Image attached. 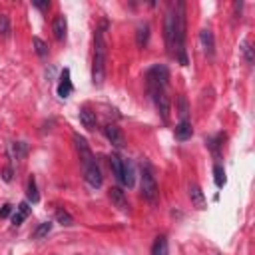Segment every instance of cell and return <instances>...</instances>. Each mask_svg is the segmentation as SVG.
I'll list each match as a JSON object with an SVG mask.
<instances>
[{
    "mask_svg": "<svg viewBox=\"0 0 255 255\" xmlns=\"http://www.w3.org/2000/svg\"><path fill=\"white\" fill-rule=\"evenodd\" d=\"M173 12V50L171 56L182 66H188V54H186V2H175L171 6Z\"/></svg>",
    "mask_w": 255,
    "mask_h": 255,
    "instance_id": "obj_1",
    "label": "cell"
},
{
    "mask_svg": "<svg viewBox=\"0 0 255 255\" xmlns=\"http://www.w3.org/2000/svg\"><path fill=\"white\" fill-rule=\"evenodd\" d=\"M74 144H76V149H78V156H80V164L84 168V177L86 182L92 186V188H100L102 186V173H100V168L96 164V158L92 154V149L86 142V138H82L80 134H74Z\"/></svg>",
    "mask_w": 255,
    "mask_h": 255,
    "instance_id": "obj_2",
    "label": "cell"
},
{
    "mask_svg": "<svg viewBox=\"0 0 255 255\" xmlns=\"http://www.w3.org/2000/svg\"><path fill=\"white\" fill-rule=\"evenodd\" d=\"M104 28L96 30L94 34V62H92V82L96 86H102L106 78V58H108V46H106V38H104Z\"/></svg>",
    "mask_w": 255,
    "mask_h": 255,
    "instance_id": "obj_3",
    "label": "cell"
},
{
    "mask_svg": "<svg viewBox=\"0 0 255 255\" xmlns=\"http://www.w3.org/2000/svg\"><path fill=\"white\" fill-rule=\"evenodd\" d=\"M168 80H170V72L166 66L162 64H156L151 66L148 72H146V84H148V90L154 92V90H166L168 88Z\"/></svg>",
    "mask_w": 255,
    "mask_h": 255,
    "instance_id": "obj_4",
    "label": "cell"
},
{
    "mask_svg": "<svg viewBox=\"0 0 255 255\" xmlns=\"http://www.w3.org/2000/svg\"><path fill=\"white\" fill-rule=\"evenodd\" d=\"M158 184H156V177L151 173L149 164H142V195L148 201H156L158 199Z\"/></svg>",
    "mask_w": 255,
    "mask_h": 255,
    "instance_id": "obj_5",
    "label": "cell"
},
{
    "mask_svg": "<svg viewBox=\"0 0 255 255\" xmlns=\"http://www.w3.org/2000/svg\"><path fill=\"white\" fill-rule=\"evenodd\" d=\"M149 96L158 108V114H162V120L168 122L170 120V96H168V92L166 90H154V92H149Z\"/></svg>",
    "mask_w": 255,
    "mask_h": 255,
    "instance_id": "obj_6",
    "label": "cell"
},
{
    "mask_svg": "<svg viewBox=\"0 0 255 255\" xmlns=\"http://www.w3.org/2000/svg\"><path fill=\"white\" fill-rule=\"evenodd\" d=\"M199 42H201V48H203V52H206V56L213 58V54H215V38H213V32L210 28H203L199 32Z\"/></svg>",
    "mask_w": 255,
    "mask_h": 255,
    "instance_id": "obj_7",
    "label": "cell"
},
{
    "mask_svg": "<svg viewBox=\"0 0 255 255\" xmlns=\"http://www.w3.org/2000/svg\"><path fill=\"white\" fill-rule=\"evenodd\" d=\"M126 188H134L136 184V173H134V164L130 160H122V182Z\"/></svg>",
    "mask_w": 255,
    "mask_h": 255,
    "instance_id": "obj_8",
    "label": "cell"
},
{
    "mask_svg": "<svg viewBox=\"0 0 255 255\" xmlns=\"http://www.w3.org/2000/svg\"><path fill=\"white\" fill-rule=\"evenodd\" d=\"M72 92H74V86H72V80H70V70H68V68H64V70H62V74H60L58 96H60V98H68Z\"/></svg>",
    "mask_w": 255,
    "mask_h": 255,
    "instance_id": "obj_9",
    "label": "cell"
},
{
    "mask_svg": "<svg viewBox=\"0 0 255 255\" xmlns=\"http://www.w3.org/2000/svg\"><path fill=\"white\" fill-rule=\"evenodd\" d=\"M104 136L110 140V144H114L116 148H122L124 146V134H122V130L118 126H114V124H108L106 128H104Z\"/></svg>",
    "mask_w": 255,
    "mask_h": 255,
    "instance_id": "obj_10",
    "label": "cell"
},
{
    "mask_svg": "<svg viewBox=\"0 0 255 255\" xmlns=\"http://www.w3.org/2000/svg\"><path fill=\"white\" fill-rule=\"evenodd\" d=\"M110 199H112V203L120 210V212H128L130 210V203H128V197H126V193L120 190V188H112L110 190Z\"/></svg>",
    "mask_w": 255,
    "mask_h": 255,
    "instance_id": "obj_11",
    "label": "cell"
},
{
    "mask_svg": "<svg viewBox=\"0 0 255 255\" xmlns=\"http://www.w3.org/2000/svg\"><path fill=\"white\" fill-rule=\"evenodd\" d=\"M52 32H54L56 40H60V42L66 38V32H68V20H66L64 14H58V16L54 18V22H52Z\"/></svg>",
    "mask_w": 255,
    "mask_h": 255,
    "instance_id": "obj_12",
    "label": "cell"
},
{
    "mask_svg": "<svg viewBox=\"0 0 255 255\" xmlns=\"http://www.w3.org/2000/svg\"><path fill=\"white\" fill-rule=\"evenodd\" d=\"M188 191H190V199H191L193 206H195L197 210H206V195H203V191L199 190V186L190 184Z\"/></svg>",
    "mask_w": 255,
    "mask_h": 255,
    "instance_id": "obj_13",
    "label": "cell"
},
{
    "mask_svg": "<svg viewBox=\"0 0 255 255\" xmlns=\"http://www.w3.org/2000/svg\"><path fill=\"white\" fill-rule=\"evenodd\" d=\"M166 46H168V52L171 54V50H173V12H171V8L166 14Z\"/></svg>",
    "mask_w": 255,
    "mask_h": 255,
    "instance_id": "obj_14",
    "label": "cell"
},
{
    "mask_svg": "<svg viewBox=\"0 0 255 255\" xmlns=\"http://www.w3.org/2000/svg\"><path fill=\"white\" fill-rule=\"evenodd\" d=\"M191 134H193V128H191L190 120H186V122H180V124L175 126V138L180 140V142H186V140H190V138H191Z\"/></svg>",
    "mask_w": 255,
    "mask_h": 255,
    "instance_id": "obj_15",
    "label": "cell"
},
{
    "mask_svg": "<svg viewBox=\"0 0 255 255\" xmlns=\"http://www.w3.org/2000/svg\"><path fill=\"white\" fill-rule=\"evenodd\" d=\"M28 215H30V206H28V201H22L20 206L16 208V213L12 215V223H14V225H20Z\"/></svg>",
    "mask_w": 255,
    "mask_h": 255,
    "instance_id": "obj_16",
    "label": "cell"
},
{
    "mask_svg": "<svg viewBox=\"0 0 255 255\" xmlns=\"http://www.w3.org/2000/svg\"><path fill=\"white\" fill-rule=\"evenodd\" d=\"M80 122L84 128H88V130H94L96 128V112H92L90 108H82L80 110Z\"/></svg>",
    "mask_w": 255,
    "mask_h": 255,
    "instance_id": "obj_17",
    "label": "cell"
},
{
    "mask_svg": "<svg viewBox=\"0 0 255 255\" xmlns=\"http://www.w3.org/2000/svg\"><path fill=\"white\" fill-rule=\"evenodd\" d=\"M148 40H149V24L144 22V24H140L138 30H136V44L140 48H144L148 44Z\"/></svg>",
    "mask_w": 255,
    "mask_h": 255,
    "instance_id": "obj_18",
    "label": "cell"
},
{
    "mask_svg": "<svg viewBox=\"0 0 255 255\" xmlns=\"http://www.w3.org/2000/svg\"><path fill=\"white\" fill-rule=\"evenodd\" d=\"M170 253V247H168V239L164 235L156 237L154 245H151V255H168Z\"/></svg>",
    "mask_w": 255,
    "mask_h": 255,
    "instance_id": "obj_19",
    "label": "cell"
},
{
    "mask_svg": "<svg viewBox=\"0 0 255 255\" xmlns=\"http://www.w3.org/2000/svg\"><path fill=\"white\" fill-rule=\"evenodd\" d=\"M26 195L32 203H36L40 199V193H38V188H36V180H34V175L28 177V186H26Z\"/></svg>",
    "mask_w": 255,
    "mask_h": 255,
    "instance_id": "obj_20",
    "label": "cell"
},
{
    "mask_svg": "<svg viewBox=\"0 0 255 255\" xmlns=\"http://www.w3.org/2000/svg\"><path fill=\"white\" fill-rule=\"evenodd\" d=\"M26 151H28V148H26V144H24V142H14L12 144V156L16 160H24V158H26Z\"/></svg>",
    "mask_w": 255,
    "mask_h": 255,
    "instance_id": "obj_21",
    "label": "cell"
},
{
    "mask_svg": "<svg viewBox=\"0 0 255 255\" xmlns=\"http://www.w3.org/2000/svg\"><path fill=\"white\" fill-rule=\"evenodd\" d=\"M213 180H215V186L217 188H223L225 186V170H223V166H219V164H215L213 166Z\"/></svg>",
    "mask_w": 255,
    "mask_h": 255,
    "instance_id": "obj_22",
    "label": "cell"
},
{
    "mask_svg": "<svg viewBox=\"0 0 255 255\" xmlns=\"http://www.w3.org/2000/svg\"><path fill=\"white\" fill-rule=\"evenodd\" d=\"M50 232H52V223L44 221V223H40V225L36 227V232L32 234V237H34V239H42V237H46Z\"/></svg>",
    "mask_w": 255,
    "mask_h": 255,
    "instance_id": "obj_23",
    "label": "cell"
},
{
    "mask_svg": "<svg viewBox=\"0 0 255 255\" xmlns=\"http://www.w3.org/2000/svg\"><path fill=\"white\" fill-rule=\"evenodd\" d=\"M110 166H112V171H114V175H116V180L122 182V158L114 154V156L110 158Z\"/></svg>",
    "mask_w": 255,
    "mask_h": 255,
    "instance_id": "obj_24",
    "label": "cell"
},
{
    "mask_svg": "<svg viewBox=\"0 0 255 255\" xmlns=\"http://www.w3.org/2000/svg\"><path fill=\"white\" fill-rule=\"evenodd\" d=\"M32 44H34V50H36V54H38L40 58H44V56L48 54V46H46V42H44L42 38L34 36V38H32Z\"/></svg>",
    "mask_w": 255,
    "mask_h": 255,
    "instance_id": "obj_25",
    "label": "cell"
},
{
    "mask_svg": "<svg viewBox=\"0 0 255 255\" xmlns=\"http://www.w3.org/2000/svg\"><path fill=\"white\" fill-rule=\"evenodd\" d=\"M0 36H2L4 40L10 36V20L6 14H0Z\"/></svg>",
    "mask_w": 255,
    "mask_h": 255,
    "instance_id": "obj_26",
    "label": "cell"
},
{
    "mask_svg": "<svg viewBox=\"0 0 255 255\" xmlns=\"http://www.w3.org/2000/svg\"><path fill=\"white\" fill-rule=\"evenodd\" d=\"M56 219H58V223H60V225H66V227L74 223L72 215H70L66 210H62V208H60V210H56Z\"/></svg>",
    "mask_w": 255,
    "mask_h": 255,
    "instance_id": "obj_27",
    "label": "cell"
},
{
    "mask_svg": "<svg viewBox=\"0 0 255 255\" xmlns=\"http://www.w3.org/2000/svg\"><path fill=\"white\" fill-rule=\"evenodd\" d=\"M188 112H190V110H188L186 98H180V118H182L180 122H186V120H188Z\"/></svg>",
    "mask_w": 255,
    "mask_h": 255,
    "instance_id": "obj_28",
    "label": "cell"
},
{
    "mask_svg": "<svg viewBox=\"0 0 255 255\" xmlns=\"http://www.w3.org/2000/svg\"><path fill=\"white\" fill-rule=\"evenodd\" d=\"M10 212H12V206H2V210H0V217H8L10 215Z\"/></svg>",
    "mask_w": 255,
    "mask_h": 255,
    "instance_id": "obj_29",
    "label": "cell"
},
{
    "mask_svg": "<svg viewBox=\"0 0 255 255\" xmlns=\"http://www.w3.org/2000/svg\"><path fill=\"white\" fill-rule=\"evenodd\" d=\"M243 52H245V56H247V62H251L253 58H251V48H249V42H245V44H243Z\"/></svg>",
    "mask_w": 255,
    "mask_h": 255,
    "instance_id": "obj_30",
    "label": "cell"
},
{
    "mask_svg": "<svg viewBox=\"0 0 255 255\" xmlns=\"http://www.w3.org/2000/svg\"><path fill=\"white\" fill-rule=\"evenodd\" d=\"M36 8H40V10H44V8H50V2L48 0H44V2H32Z\"/></svg>",
    "mask_w": 255,
    "mask_h": 255,
    "instance_id": "obj_31",
    "label": "cell"
},
{
    "mask_svg": "<svg viewBox=\"0 0 255 255\" xmlns=\"http://www.w3.org/2000/svg\"><path fill=\"white\" fill-rule=\"evenodd\" d=\"M4 180H6V182H10V180H12V170H10V168H6V170H4Z\"/></svg>",
    "mask_w": 255,
    "mask_h": 255,
    "instance_id": "obj_32",
    "label": "cell"
}]
</instances>
